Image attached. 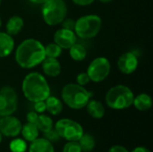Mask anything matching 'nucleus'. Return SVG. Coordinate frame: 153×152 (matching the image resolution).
I'll use <instances>...</instances> for the list:
<instances>
[{"instance_id": "f257e3e1", "label": "nucleus", "mask_w": 153, "mask_h": 152, "mask_svg": "<svg viewBox=\"0 0 153 152\" xmlns=\"http://www.w3.org/2000/svg\"><path fill=\"white\" fill-rule=\"evenodd\" d=\"M45 46L36 39H26L15 49L14 58L23 69H31L40 65L45 59Z\"/></svg>"}, {"instance_id": "f03ea898", "label": "nucleus", "mask_w": 153, "mask_h": 152, "mask_svg": "<svg viewBox=\"0 0 153 152\" xmlns=\"http://www.w3.org/2000/svg\"><path fill=\"white\" fill-rule=\"evenodd\" d=\"M22 90L30 102L43 101L50 96V87L45 76L38 72L29 73L22 80Z\"/></svg>"}, {"instance_id": "7ed1b4c3", "label": "nucleus", "mask_w": 153, "mask_h": 152, "mask_svg": "<svg viewBox=\"0 0 153 152\" xmlns=\"http://www.w3.org/2000/svg\"><path fill=\"white\" fill-rule=\"evenodd\" d=\"M92 94L83 86L77 83H67L61 90L62 100L72 109H82L86 107Z\"/></svg>"}, {"instance_id": "20e7f679", "label": "nucleus", "mask_w": 153, "mask_h": 152, "mask_svg": "<svg viewBox=\"0 0 153 152\" xmlns=\"http://www.w3.org/2000/svg\"><path fill=\"white\" fill-rule=\"evenodd\" d=\"M134 94L126 85L118 84L110 88L105 96V101L108 108L115 110H122L133 105Z\"/></svg>"}, {"instance_id": "39448f33", "label": "nucleus", "mask_w": 153, "mask_h": 152, "mask_svg": "<svg viewBox=\"0 0 153 152\" xmlns=\"http://www.w3.org/2000/svg\"><path fill=\"white\" fill-rule=\"evenodd\" d=\"M102 27V19L97 14H85L75 21L74 32L82 39H91L96 37Z\"/></svg>"}, {"instance_id": "423d86ee", "label": "nucleus", "mask_w": 153, "mask_h": 152, "mask_svg": "<svg viewBox=\"0 0 153 152\" xmlns=\"http://www.w3.org/2000/svg\"><path fill=\"white\" fill-rule=\"evenodd\" d=\"M67 4L65 0H48L42 4L41 15L46 24L56 26L67 15Z\"/></svg>"}, {"instance_id": "0eeeda50", "label": "nucleus", "mask_w": 153, "mask_h": 152, "mask_svg": "<svg viewBox=\"0 0 153 152\" xmlns=\"http://www.w3.org/2000/svg\"><path fill=\"white\" fill-rule=\"evenodd\" d=\"M55 130L59 134L60 138H64L69 142H78L83 134L82 125L68 118H63L56 123Z\"/></svg>"}, {"instance_id": "6e6552de", "label": "nucleus", "mask_w": 153, "mask_h": 152, "mask_svg": "<svg viewBox=\"0 0 153 152\" xmlns=\"http://www.w3.org/2000/svg\"><path fill=\"white\" fill-rule=\"evenodd\" d=\"M111 71V64L105 56H98L94 58L87 68V74L91 80L95 83L105 81Z\"/></svg>"}, {"instance_id": "1a4fd4ad", "label": "nucleus", "mask_w": 153, "mask_h": 152, "mask_svg": "<svg viewBox=\"0 0 153 152\" xmlns=\"http://www.w3.org/2000/svg\"><path fill=\"white\" fill-rule=\"evenodd\" d=\"M18 108V97L14 89L4 86L0 89V116H11Z\"/></svg>"}, {"instance_id": "9d476101", "label": "nucleus", "mask_w": 153, "mask_h": 152, "mask_svg": "<svg viewBox=\"0 0 153 152\" xmlns=\"http://www.w3.org/2000/svg\"><path fill=\"white\" fill-rule=\"evenodd\" d=\"M22 126L21 121L12 115L2 116L0 119V133L6 137H15L20 134Z\"/></svg>"}, {"instance_id": "9b49d317", "label": "nucleus", "mask_w": 153, "mask_h": 152, "mask_svg": "<svg viewBox=\"0 0 153 152\" xmlns=\"http://www.w3.org/2000/svg\"><path fill=\"white\" fill-rule=\"evenodd\" d=\"M139 65L138 56L132 51L122 54L117 59V68L123 74L134 73Z\"/></svg>"}, {"instance_id": "f8f14e48", "label": "nucleus", "mask_w": 153, "mask_h": 152, "mask_svg": "<svg viewBox=\"0 0 153 152\" xmlns=\"http://www.w3.org/2000/svg\"><path fill=\"white\" fill-rule=\"evenodd\" d=\"M77 41V36L74 30L65 28L58 29L54 34V42L62 49H69Z\"/></svg>"}, {"instance_id": "ddd939ff", "label": "nucleus", "mask_w": 153, "mask_h": 152, "mask_svg": "<svg viewBox=\"0 0 153 152\" xmlns=\"http://www.w3.org/2000/svg\"><path fill=\"white\" fill-rule=\"evenodd\" d=\"M40 65L44 74L50 78L57 77L61 73L62 67L57 58L45 57V59L42 61Z\"/></svg>"}, {"instance_id": "4468645a", "label": "nucleus", "mask_w": 153, "mask_h": 152, "mask_svg": "<svg viewBox=\"0 0 153 152\" xmlns=\"http://www.w3.org/2000/svg\"><path fill=\"white\" fill-rule=\"evenodd\" d=\"M14 39L6 32L0 31V58L10 56L14 50Z\"/></svg>"}, {"instance_id": "2eb2a0df", "label": "nucleus", "mask_w": 153, "mask_h": 152, "mask_svg": "<svg viewBox=\"0 0 153 152\" xmlns=\"http://www.w3.org/2000/svg\"><path fill=\"white\" fill-rule=\"evenodd\" d=\"M24 27V21L19 15L11 16L5 24V32L11 36L18 35Z\"/></svg>"}, {"instance_id": "dca6fc26", "label": "nucleus", "mask_w": 153, "mask_h": 152, "mask_svg": "<svg viewBox=\"0 0 153 152\" xmlns=\"http://www.w3.org/2000/svg\"><path fill=\"white\" fill-rule=\"evenodd\" d=\"M29 152H55L52 142L45 138H37L30 145Z\"/></svg>"}, {"instance_id": "f3484780", "label": "nucleus", "mask_w": 153, "mask_h": 152, "mask_svg": "<svg viewBox=\"0 0 153 152\" xmlns=\"http://www.w3.org/2000/svg\"><path fill=\"white\" fill-rule=\"evenodd\" d=\"M86 109L88 114L96 119H100L104 116L105 115V108L103 104L95 99H90V101L86 105Z\"/></svg>"}, {"instance_id": "a211bd4d", "label": "nucleus", "mask_w": 153, "mask_h": 152, "mask_svg": "<svg viewBox=\"0 0 153 152\" xmlns=\"http://www.w3.org/2000/svg\"><path fill=\"white\" fill-rule=\"evenodd\" d=\"M133 105L140 111H147L152 107V97L147 93H141L134 98Z\"/></svg>"}, {"instance_id": "6ab92c4d", "label": "nucleus", "mask_w": 153, "mask_h": 152, "mask_svg": "<svg viewBox=\"0 0 153 152\" xmlns=\"http://www.w3.org/2000/svg\"><path fill=\"white\" fill-rule=\"evenodd\" d=\"M45 103H46V110L53 116H57L63 111L64 108L63 102L55 96L48 97V99L45 100Z\"/></svg>"}, {"instance_id": "aec40b11", "label": "nucleus", "mask_w": 153, "mask_h": 152, "mask_svg": "<svg viewBox=\"0 0 153 152\" xmlns=\"http://www.w3.org/2000/svg\"><path fill=\"white\" fill-rule=\"evenodd\" d=\"M21 133L24 140L31 142L39 137V129L35 124L27 123L22 126Z\"/></svg>"}, {"instance_id": "412c9836", "label": "nucleus", "mask_w": 153, "mask_h": 152, "mask_svg": "<svg viewBox=\"0 0 153 152\" xmlns=\"http://www.w3.org/2000/svg\"><path fill=\"white\" fill-rule=\"evenodd\" d=\"M69 55L74 61L82 62L87 56V49L82 44H74L69 48Z\"/></svg>"}, {"instance_id": "4be33fe9", "label": "nucleus", "mask_w": 153, "mask_h": 152, "mask_svg": "<svg viewBox=\"0 0 153 152\" xmlns=\"http://www.w3.org/2000/svg\"><path fill=\"white\" fill-rule=\"evenodd\" d=\"M78 143L80 144L82 151L84 152L91 151L95 148V145H96L94 137L89 133H83L82 136L79 139Z\"/></svg>"}, {"instance_id": "5701e85b", "label": "nucleus", "mask_w": 153, "mask_h": 152, "mask_svg": "<svg viewBox=\"0 0 153 152\" xmlns=\"http://www.w3.org/2000/svg\"><path fill=\"white\" fill-rule=\"evenodd\" d=\"M36 125H37L39 131H40L44 133L48 132L49 130H51L53 128V120L48 116H46L44 114H40L38 116Z\"/></svg>"}, {"instance_id": "b1692460", "label": "nucleus", "mask_w": 153, "mask_h": 152, "mask_svg": "<svg viewBox=\"0 0 153 152\" xmlns=\"http://www.w3.org/2000/svg\"><path fill=\"white\" fill-rule=\"evenodd\" d=\"M62 48L56 44L55 42H51L45 46V55L46 57L51 58H58L62 55Z\"/></svg>"}, {"instance_id": "393cba45", "label": "nucleus", "mask_w": 153, "mask_h": 152, "mask_svg": "<svg viewBox=\"0 0 153 152\" xmlns=\"http://www.w3.org/2000/svg\"><path fill=\"white\" fill-rule=\"evenodd\" d=\"M26 149V142L22 139H14L10 143V150L12 152H25Z\"/></svg>"}, {"instance_id": "a878e982", "label": "nucleus", "mask_w": 153, "mask_h": 152, "mask_svg": "<svg viewBox=\"0 0 153 152\" xmlns=\"http://www.w3.org/2000/svg\"><path fill=\"white\" fill-rule=\"evenodd\" d=\"M62 152H82L78 142H68L65 144Z\"/></svg>"}, {"instance_id": "bb28decb", "label": "nucleus", "mask_w": 153, "mask_h": 152, "mask_svg": "<svg viewBox=\"0 0 153 152\" xmlns=\"http://www.w3.org/2000/svg\"><path fill=\"white\" fill-rule=\"evenodd\" d=\"M44 137H45V139H47L50 142H56L60 138V136L57 133V132L55 129H53V128L51 130H49L48 132L44 133Z\"/></svg>"}, {"instance_id": "cd10ccee", "label": "nucleus", "mask_w": 153, "mask_h": 152, "mask_svg": "<svg viewBox=\"0 0 153 152\" xmlns=\"http://www.w3.org/2000/svg\"><path fill=\"white\" fill-rule=\"evenodd\" d=\"M90 82H91V80H90V78H89V76H88V74H87V73L82 72V73H80L76 76V83L79 84V85H81V86H85V85H87Z\"/></svg>"}, {"instance_id": "c85d7f7f", "label": "nucleus", "mask_w": 153, "mask_h": 152, "mask_svg": "<svg viewBox=\"0 0 153 152\" xmlns=\"http://www.w3.org/2000/svg\"><path fill=\"white\" fill-rule=\"evenodd\" d=\"M61 24H62V28L74 30V25H75V21L71 19V18H66L65 17L63 20V22H61Z\"/></svg>"}, {"instance_id": "c756f323", "label": "nucleus", "mask_w": 153, "mask_h": 152, "mask_svg": "<svg viewBox=\"0 0 153 152\" xmlns=\"http://www.w3.org/2000/svg\"><path fill=\"white\" fill-rule=\"evenodd\" d=\"M34 110L38 114H43L46 111V103H45V100L35 102L34 103Z\"/></svg>"}, {"instance_id": "7c9ffc66", "label": "nucleus", "mask_w": 153, "mask_h": 152, "mask_svg": "<svg viewBox=\"0 0 153 152\" xmlns=\"http://www.w3.org/2000/svg\"><path fill=\"white\" fill-rule=\"evenodd\" d=\"M38 116H39V114L38 113H36L35 111H31V112H29L27 114L26 118H27L28 123H31V124H35L36 125Z\"/></svg>"}, {"instance_id": "2f4dec72", "label": "nucleus", "mask_w": 153, "mask_h": 152, "mask_svg": "<svg viewBox=\"0 0 153 152\" xmlns=\"http://www.w3.org/2000/svg\"><path fill=\"white\" fill-rule=\"evenodd\" d=\"M95 0H72V2L79 6H87L91 4Z\"/></svg>"}, {"instance_id": "473e14b6", "label": "nucleus", "mask_w": 153, "mask_h": 152, "mask_svg": "<svg viewBox=\"0 0 153 152\" xmlns=\"http://www.w3.org/2000/svg\"><path fill=\"white\" fill-rule=\"evenodd\" d=\"M108 152H129L126 148H125L124 146L121 145H115L113 147L110 148V150L108 151Z\"/></svg>"}, {"instance_id": "72a5a7b5", "label": "nucleus", "mask_w": 153, "mask_h": 152, "mask_svg": "<svg viewBox=\"0 0 153 152\" xmlns=\"http://www.w3.org/2000/svg\"><path fill=\"white\" fill-rule=\"evenodd\" d=\"M132 152H151L150 150H148L147 148L145 147H137L135 148L134 150H133Z\"/></svg>"}, {"instance_id": "f704fd0d", "label": "nucleus", "mask_w": 153, "mask_h": 152, "mask_svg": "<svg viewBox=\"0 0 153 152\" xmlns=\"http://www.w3.org/2000/svg\"><path fill=\"white\" fill-rule=\"evenodd\" d=\"M30 3L31 4H45L48 0H28Z\"/></svg>"}, {"instance_id": "c9c22d12", "label": "nucleus", "mask_w": 153, "mask_h": 152, "mask_svg": "<svg viewBox=\"0 0 153 152\" xmlns=\"http://www.w3.org/2000/svg\"><path fill=\"white\" fill-rule=\"evenodd\" d=\"M100 3H103V4H109L111 2H113L114 0H99Z\"/></svg>"}, {"instance_id": "e433bc0d", "label": "nucleus", "mask_w": 153, "mask_h": 152, "mask_svg": "<svg viewBox=\"0 0 153 152\" xmlns=\"http://www.w3.org/2000/svg\"><path fill=\"white\" fill-rule=\"evenodd\" d=\"M2 27V19H1V17H0V28Z\"/></svg>"}, {"instance_id": "4c0bfd02", "label": "nucleus", "mask_w": 153, "mask_h": 152, "mask_svg": "<svg viewBox=\"0 0 153 152\" xmlns=\"http://www.w3.org/2000/svg\"><path fill=\"white\" fill-rule=\"evenodd\" d=\"M1 142H2V134L0 133V143H1Z\"/></svg>"}, {"instance_id": "58836bf2", "label": "nucleus", "mask_w": 153, "mask_h": 152, "mask_svg": "<svg viewBox=\"0 0 153 152\" xmlns=\"http://www.w3.org/2000/svg\"><path fill=\"white\" fill-rule=\"evenodd\" d=\"M1 4H2V0H0V5H1Z\"/></svg>"}, {"instance_id": "ea45409f", "label": "nucleus", "mask_w": 153, "mask_h": 152, "mask_svg": "<svg viewBox=\"0 0 153 152\" xmlns=\"http://www.w3.org/2000/svg\"><path fill=\"white\" fill-rule=\"evenodd\" d=\"M1 117H2V116H0V119H1Z\"/></svg>"}]
</instances>
